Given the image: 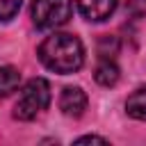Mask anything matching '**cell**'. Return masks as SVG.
<instances>
[{
	"instance_id": "6",
	"label": "cell",
	"mask_w": 146,
	"mask_h": 146,
	"mask_svg": "<svg viewBox=\"0 0 146 146\" xmlns=\"http://www.w3.org/2000/svg\"><path fill=\"white\" fill-rule=\"evenodd\" d=\"M125 112H128V116H132L137 121H146V84L139 87V89H135L128 96Z\"/></svg>"
},
{
	"instance_id": "9",
	"label": "cell",
	"mask_w": 146,
	"mask_h": 146,
	"mask_svg": "<svg viewBox=\"0 0 146 146\" xmlns=\"http://www.w3.org/2000/svg\"><path fill=\"white\" fill-rule=\"evenodd\" d=\"M23 0H0V21H11L18 9H21Z\"/></svg>"
},
{
	"instance_id": "1",
	"label": "cell",
	"mask_w": 146,
	"mask_h": 146,
	"mask_svg": "<svg viewBox=\"0 0 146 146\" xmlns=\"http://www.w3.org/2000/svg\"><path fill=\"white\" fill-rule=\"evenodd\" d=\"M36 55L46 68H50L59 75L75 73L84 62V48H82L80 39L73 34H66V32H55V34L46 36L43 43L39 46Z\"/></svg>"
},
{
	"instance_id": "3",
	"label": "cell",
	"mask_w": 146,
	"mask_h": 146,
	"mask_svg": "<svg viewBox=\"0 0 146 146\" xmlns=\"http://www.w3.org/2000/svg\"><path fill=\"white\" fill-rule=\"evenodd\" d=\"M73 14L71 0H34L32 2V21L39 30H55L64 25Z\"/></svg>"
},
{
	"instance_id": "4",
	"label": "cell",
	"mask_w": 146,
	"mask_h": 146,
	"mask_svg": "<svg viewBox=\"0 0 146 146\" xmlns=\"http://www.w3.org/2000/svg\"><path fill=\"white\" fill-rule=\"evenodd\" d=\"M59 110L73 119L82 116L87 110V94L80 87H64L62 96H59Z\"/></svg>"
},
{
	"instance_id": "8",
	"label": "cell",
	"mask_w": 146,
	"mask_h": 146,
	"mask_svg": "<svg viewBox=\"0 0 146 146\" xmlns=\"http://www.w3.org/2000/svg\"><path fill=\"white\" fill-rule=\"evenodd\" d=\"M21 84V73L14 66H0V96H9Z\"/></svg>"
},
{
	"instance_id": "2",
	"label": "cell",
	"mask_w": 146,
	"mask_h": 146,
	"mask_svg": "<svg viewBox=\"0 0 146 146\" xmlns=\"http://www.w3.org/2000/svg\"><path fill=\"white\" fill-rule=\"evenodd\" d=\"M50 103V84L43 80V78H32L18 100H16V107H14V116L21 119V121H32L36 114H41Z\"/></svg>"
},
{
	"instance_id": "10",
	"label": "cell",
	"mask_w": 146,
	"mask_h": 146,
	"mask_svg": "<svg viewBox=\"0 0 146 146\" xmlns=\"http://www.w3.org/2000/svg\"><path fill=\"white\" fill-rule=\"evenodd\" d=\"M116 50H119V41H116L114 36H103V39H100V43H98V52H100L103 57H112Z\"/></svg>"
},
{
	"instance_id": "7",
	"label": "cell",
	"mask_w": 146,
	"mask_h": 146,
	"mask_svg": "<svg viewBox=\"0 0 146 146\" xmlns=\"http://www.w3.org/2000/svg\"><path fill=\"white\" fill-rule=\"evenodd\" d=\"M94 80H96L100 87H114V84L119 82V66L105 57V59H103V62L96 66Z\"/></svg>"
},
{
	"instance_id": "11",
	"label": "cell",
	"mask_w": 146,
	"mask_h": 146,
	"mask_svg": "<svg viewBox=\"0 0 146 146\" xmlns=\"http://www.w3.org/2000/svg\"><path fill=\"white\" fill-rule=\"evenodd\" d=\"M75 144H107V139L105 137H96V135H87V137L75 139Z\"/></svg>"
},
{
	"instance_id": "5",
	"label": "cell",
	"mask_w": 146,
	"mask_h": 146,
	"mask_svg": "<svg viewBox=\"0 0 146 146\" xmlns=\"http://www.w3.org/2000/svg\"><path fill=\"white\" fill-rule=\"evenodd\" d=\"M78 9L87 21L100 23L112 16V11L116 9V0H78Z\"/></svg>"
}]
</instances>
